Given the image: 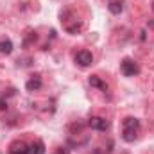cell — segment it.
<instances>
[{"label": "cell", "instance_id": "1", "mask_svg": "<svg viewBox=\"0 0 154 154\" xmlns=\"http://www.w3.org/2000/svg\"><path fill=\"white\" fill-rule=\"evenodd\" d=\"M138 129H140V120L134 116H127L122 122V140L127 143H133L138 136Z\"/></svg>", "mask_w": 154, "mask_h": 154}, {"label": "cell", "instance_id": "2", "mask_svg": "<svg viewBox=\"0 0 154 154\" xmlns=\"http://www.w3.org/2000/svg\"><path fill=\"white\" fill-rule=\"evenodd\" d=\"M120 70H122V74L125 77H134L138 72H140V68H138V65L131 59V57H125V59H122V63H120Z\"/></svg>", "mask_w": 154, "mask_h": 154}, {"label": "cell", "instance_id": "3", "mask_svg": "<svg viewBox=\"0 0 154 154\" xmlns=\"http://www.w3.org/2000/svg\"><path fill=\"white\" fill-rule=\"evenodd\" d=\"M88 125L95 131H108L109 129V120L104 116H91L88 120Z\"/></svg>", "mask_w": 154, "mask_h": 154}, {"label": "cell", "instance_id": "4", "mask_svg": "<svg viewBox=\"0 0 154 154\" xmlns=\"http://www.w3.org/2000/svg\"><path fill=\"white\" fill-rule=\"evenodd\" d=\"M75 63L79 66H90L93 63V56L90 50H79L75 54Z\"/></svg>", "mask_w": 154, "mask_h": 154}, {"label": "cell", "instance_id": "5", "mask_svg": "<svg viewBox=\"0 0 154 154\" xmlns=\"http://www.w3.org/2000/svg\"><path fill=\"white\" fill-rule=\"evenodd\" d=\"M9 154H29V145L23 142H13L9 147Z\"/></svg>", "mask_w": 154, "mask_h": 154}, {"label": "cell", "instance_id": "6", "mask_svg": "<svg viewBox=\"0 0 154 154\" xmlns=\"http://www.w3.org/2000/svg\"><path fill=\"white\" fill-rule=\"evenodd\" d=\"M41 86H43V82H41V77L39 75H32L25 82L27 91H38V90H41Z\"/></svg>", "mask_w": 154, "mask_h": 154}, {"label": "cell", "instance_id": "7", "mask_svg": "<svg viewBox=\"0 0 154 154\" xmlns=\"http://www.w3.org/2000/svg\"><path fill=\"white\" fill-rule=\"evenodd\" d=\"M45 143L41 142V140H36L34 143H31L29 145V154H45Z\"/></svg>", "mask_w": 154, "mask_h": 154}, {"label": "cell", "instance_id": "8", "mask_svg": "<svg viewBox=\"0 0 154 154\" xmlns=\"http://www.w3.org/2000/svg\"><path fill=\"white\" fill-rule=\"evenodd\" d=\"M108 9H109V13H113V14H120V13L124 11V4H122V0H109Z\"/></svg>", "mask_w": 154, "mask_h": 154}, {"label": "cell", "instance_id": "9", "mask_svg": "<svg viewBox=\"0 0 154 154\" xmlns=\"http://www.w3.org/2000/svg\"><path fill=\"white\" fill-rule=\"evenodd\" d=\"M90 84H91L93 88H99V90H102V91H108V84H106L100 77H97V75L90 77Z\"/></svg>", "mask_w": 154, "mask_h": 154}, {"label": "cell", "instance_id": "10", "mask_svg": "<svg viewBox=\"0 0 154 154\" xmlns=\"http://www.w3.org/2000/svg\"><path fill=\"white\" fill-rule=\"evenodd\" d=\"M11 52H13V41L11 39H2L0 41V54L9 56Z\"/></svg>", "mask_w": 154, "mask_h": 154}, {"label": "cell", "instance_id": "11", "mask_svg": "<svg viewBox=\"0 0 154 154\" xmlns=\"http://www.w3.org/2000/svg\"><path fill=\"white\" fill-rule=\"evenodd\" d=\"M7 109V99H0V111Z\"/></svg>", "mask_w": 154, "mask_h": 154}, {"label": "cell", "instance_id": "12", "mask_svg": "<svg viewBox=\"0 0 154 154\" xmlns=\"http://www.w3.org/2000/svg\"><path fill=\"white\" fill-rule=\"evenodd\" d=\"M56 154H68V152H66L65 149H59V151H57V152H56Z\"/></svg>", "mask_w": 154, "mask_h": 154}, {"label": "cell", "instance_id": "13", "mask_svg": "<svg viewBox=\"0 0 154 154\" xmlns=\"http://www.w3.org/2000/svg\"><path fill=\"white\" fill-rule=\"evenodd\" d=\"M149 27H151V29H154V22H149Z\"/></svg>", "mask_w": 154, "mask_h": 154}, {"label": "cell", "instance_id": "14", "mask_svg": "<svg viewBox=\"0 0 154 154\" xmlns=\"http://www.w3.org/2000/svg\"><path fill=\"white\" fill-rule=\"evenodd\" d=\"M152 11H154V0H152Z\"/></svg>", "mask_w": 154, "mask_h": 154}]
</instances>
